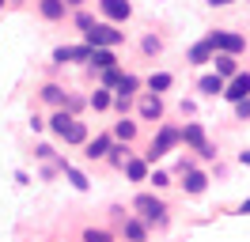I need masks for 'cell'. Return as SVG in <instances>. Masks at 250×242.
<instances>
[{
	"label": "cell",
	"instance_id": "6da1fadb",
	"mask_svg": "<svg viewBox=\"0 0 250 242\" xmlns=\"http://www.w3.org/2000/svg\"><path fill=\"white\" fill-rule=\"evenodd\" d=\"M133 208L141 212V223H163V220H167V204L152 193H141L133 201Z\"/></svg>",
	"mask_w": 250,
	"mask_h": 242
},
{
	"label": "cell",
	"instance_id": "7a4b0ae2",
	"mask_svg": "<svg viewBox=\"0 0 250 242\" xmlns=\"http://www.w3.org/2000/svg\"><path fill=\"white\" fill-rule=\"evenodd\" d=\"M83 34H87V45H118L122 42V30H114V23H91Z\"/></svg>",
	"mask_w": 250,
	"mask_h": 242
},
{
	"label": "cell",
	"instance_id": "3957f363",
	"mask_svg": "<svg viewBox=\"0 0 250 242\" xmlns=\"http://www.w3.org/2000/svg\"><path fill=\"white\" fill-rule=\"evenodd\" d=\"M178 136H182L186 144H193V148H197V155H205V159H216V148L205 140V129H201V125H186Z\"/></svg>",
	"mask_w": 250,
	"mask_h": 242
},
{
	"label": "cell",
	"instance_id": "277c9868",
	"mask_svg": "<svg viewBox=\"0 0 250 242\" xmlns=\"http://www.w3.org/2000/svg\"><path fill=\"white\" fill-rule=\"evenodd\" d=\"M208 42H212V49H220V53H231V57L247 49V42H243L239 34H228V30H212V34H208Z\"/></svg>",
	"mask_w": 250,
	"mask_h": 242
},
{
	"label": "cell",
	"instance_id": "5b68a950",
	"mask_svg": "<svg viewBox=\"0 0 250 242\" xmlns=\"http://www.w3.org/2000/svg\"><path fill=\"white\" fill-rule=\"evenodd\" d=\"M174 140H178V129L163 125V129H159V136L152 140V148H148V159H159V155H167V151L174 148Z\"/></svg>",
	"mask_w": 250,
	"mask_h": 242
},
{
	"label": "cell",
	"instance_id": "8992f818",
	"mask_svg": "<svg viewBox=\"0 0 250 242\" xmlns=\"http://www.w3.org/2000/svg\"><path fill=\"white\" fill-rule=\"evenodd\" d=\"M220 95H224V99H231V102L247 99V95H250V72H235V76H231V83L220 91Z\"/></svg>",
	"mask_w": 250,
	"mask_h": 242
},
{
	"label": "cell",
	"instance_id": "52a82bcc",
	"mask_svg": "<svg viewBox=\"0 0 250 242\" xmlns=\"http://www.w3.org/2000/svg\"><path fill=\"white\" fill-rule=\"evenodd\" d=\"M103 4V15H106L110 23H125L129 15H133V4L129 0H99Z\"/></svg>",
	"mask_w": 250,
	"mask_h": 242
},
{
	"label": "cell",
	"instance_id": "ba28073f",
	"mask_svg": "<svg viewBox=\"0 0 250 242\" xmlns=\"http://www.w3.org/2000/svg\"><path fill=\"white\" fill-rule=\"evenodd\" d=\"M87 60H91L95 68H110V64H118V57H114V49H110V45H91Z\"/></svg>",
	"mask_w": 250,
	"mask_h": 242
},
{
	"label": "cell",
	"instance_id": "9c48e42d",
	"mask_svg": "<svg viewBox=\"0 0 250 242\" xmlns=\"http://www.w3.org/2000/svg\"><path fill=\"white\" fill-rule=\"evenodd\" d=\"M61 140L64 144H83V140H87V129H83V121H68V125H64V133H61Z\"/></svg>",
	"mask_w": 250,
	"mask_h": 242
},
{
	"label": "cell",
	"instance_id": "30bf717a",
	"mask_svg": "<svg viewBox=\"0 0 250 242\" xmlns=\"http://www.w3.org/2000/svg\"><path fill=\"white\" fill-rule=\"evenodd\" d=\"M141 118H148V121H159V118H163V102H159V95L141 99Z\"/></svg>",
	"mask_w": 250,
	"mask_h": 242
},
{
	"label": "cell",
	"instance_id": "8fae6325",
	"mask_svg": "<svg viewBox=\"0 0 250 242\" xmlns=\"http://www.w3.org/2000/svg\"><path fill=\"white\" fill-rule=\"evenodd\" d=\"M212 53H216V49H212V42L205 38V42H197L189 49V64H205V60H212Z\"/></svg>",
	"mask_w": 250,
	"mask_h": 242
},
{
	"label": "cell",
	"instance_id": "7c38bea8",
	"mask_svg": "<svg viewBox=\"0 0 250 242\" xmlns=\"http://www.w3.org/2000/svg\"><path fill=\"white\" fill-rule=\"evenodd\" d=\"M64 0H38V12L46 15V19H64Z\"/></svg>",
	"mask_w": 250,
	"mask_h": 242
},
{
	"label": "cell",
	"instance_id": "4fadbf2b",
	"mask_svg": "<svg viewBox=\"0 0 250 242\" xmlns=\"http://www.w3.org/2000/svg\"><path fill=\"white\" fill-rule=\"evenodd\" d=\"M182 185H186V193H205L208 178H205L201 170H193V166H189V170H186V182H182Z\"/></svg>",
	"mask_w": 250,
	"mask_h": 242
},
{
	"label": "cell",
	"instance_id": "5bb4252c",
	"mask_svg": "<svg viewBox=\"0 0 250 242\" xmlns=\"http://www.w3.org/2000/svg\"><path fill=\"white\" fill-rule=\"evenodd\" d=\"M197 91H201V95H220V91H224V76H201V80H197Z\"/></svg>",
	"mask_w": 250,
	"mask_h": 242
},
{
	"label": "cell",
	"instance_id": "9a60e30c",
	"mask_svg": "<svg viewBox=\"0 0 250 242\" xmlns=\"http://www.w3.org/2000/svg\"><path fill=\"white\" fill-rule=\"evenodd\" d=\"M125 239H129V242H144V239H148V231H144L141 220H125Z\"/></svg>",
	"mask_w": 250,
	"mask_h": 242
},
{
	"label": "cell",
	"instance_id": "2e32d148",
	"mask_svg": "<svg viewBox=\"0 0 250 242\" xmlns=\"http://www.w3.org/2000/svg\"><path fill=\"white\" fill-rule=\"evenodd\" d=\"M122 166H125V174H129L133 182H144V178H148V166H144L141 159H125Z\"/></svg>",
	"mask_w": 250,
	"mask_h": 242
},
{
	"label": "cell",
	"instance_id": "e0dca14e",
	"mask_svg": "<svg viewBox=\"0 0 250 242\" xmlns=\"http://www.w3.org/2000/svg\"><path fill=\"white\" fill-rule=\"evenodd\" d=\"M106 148H110V136H95L91 144H87V159H103Z\"/></svg>",
	"mask_w": 250,
	"mask_h": 242
},
{
	"label": "cell",
	"instance_id": "ac0fdd59",
	"mask_svg": "<svg viewBox=\"0 0 250 242\" xmlns=\"http://www.w3.org/2000/svg\"><path fill=\"white\" fill-rule=\"evenodd\" d=\"M171 83H174V80H171L167 72H156V76H148V91H152V95H159V91H167Z\"/></svg>",
	"mask_w": 250,
	"mask_h": 242
},
{
	"label": "cell",
	"instance_id": "d6986e66",
	"mask_svg": "<svg viewBox=\"0 0 250 242\" xmlns=\"http://www.w3.org/2000/svg\"><path fill=\"white\" fill-rule=\"evenodd\" d=\"M216 60V76H235V57L231 53H220V57H212Z\"/></svg>",
	"mask_w": 250,
	"mask_h": 242
},
{
	"label": "cell",
	"instance_id": "ffe728a7",
	"mask_svg": "<svg viewBox=\"0 0 250 242\" xmlns=\"http://www.w3.org/2000/svg\"><path fill=\"white\" fill-rule=\"evenodd\" d=\"M114 136H118V140H125V144H129V140H133V136H137V125H133V121H118V125H114Z\"/></svg>",
	"mask_w": 250,
	"mask_h": 242
},
{
	"label": "cell",
	"instance_id": "44dd1931",
	"mask_svg": "<svg viewBox=\"0 0 250 242\" xmlns=\"http://www.w3.org/2000/svg\"><path fill=\"white\" fill-rule=\"evenodd\" d=\"M42 99H46V102H53V106H61V102H64V91L57 87V83H46V87H42Z\"/></svg>",
	"mask_w": 250,
	"mask_h": 242
},
{
	"label": "cell",
	"instance_id": "7402d4cb",
	"mask_svg": "<svg viewBox=\"0 0 250 242\" xmlns=\"http://www.w3.org/2000/svg\"><path fill=\"white\" fill-rule=\"evenodd\" d=\"M64 166V174H68V182H72V185H76L80 193H83V189H87V178H83V174H80L76 166H68V163H61Z\"/></svg>",
	"mask_w": 250,
	"mask_h": 242
},
{
	"label": "cell",
	"instance_id": "603a6c76",
	"mask_svg": "<svg viewBox=\"0 0 250 242\" xmlns=\"http://www.w3.org/2000/svg\"><path fill=\"white\" fill-rule=\"evenodd\" d=\"M106 106H110V91L99 87V91L91 95V110H106Z\"/></svg>",
	"mask_w": 250,
	"mask_h": 242
},
{
	"label": "cell",
	"instance_id": "cb8c5ba5",
	"mask_svg": "<svg viewBox=\"0 0 250 242\" xmlns=\"http://www.w3.org/2000/svg\"><path fill=\"white\" fill-rule=\"evenodd\" d=\"M83 242H114V235H110V231H95V227H87V231H83Z\"/></svg>",
	"mask_w": 250,
	"mask_h": 242
},
{
	"label": "cell",
	"instance_id": "d4e9b609",
	"mask_svg": "<svg viewBox=\"0 0 250 242\" xmlns=\"http://www.w3.org/2000/svg\"><path fill=\"white\" fill-rule=\"evenodd\" d=\"M137 87H141V80H137V76H122V80H118V91H122V95H133Z\"/></svg>",
	"mask_w": 250,
	"mask_h": 242
},
{
	"label": "cell",
	"instance_id": "484cf974",
	"mask_svg": "<svg viewBox=\"0 0 250 242\" xmlns=\"http://www.w3.org/2000/svg\"><path fill=\"white\" fill-rule=\"evenodd\" d=\"M118 80H122V72H118V64H110V68H103V83H106V87H118Z\"/></svg>",
	"mask_w": 250,
	"mask_h": 242
},
{
	"label": "cell",
	"instance_id": "4316f807",
	"mask_svg": "<svg viewBox=\"0 0 250 242\" xmlns=\"http://www.w3.org/2000/svg\"><path fill=\"white\" fill-rule=\"evenodd\" d=\"M49 121H53V133L61 136V133H64V125L72 121V114H64V110H61V114H53V118H49Z\"/></svg>",
	"mask_w": 250,
	"mask_h": 242
},
{
	"label": "cell",
	"instance_id": "83f0119b",
	"mask_svg": "<svg viewBox=\"0 0 250 242\" xmlns=\"http://www.w3.org/2000/svg\"><path fill=\"white\" fill-rule=\"evenodd\" d=\"M72 60V45H61V49H53V64H68Z\"/></svg>",
	"mask_w": 250,
	"mask_h": 242
},
{
	"label": "cell",
	"instance_id": "f1b7e54d",
	"mask_svg": "<svg viewBox=\"0 0 250 242\" xmlns=\"http://www.w3.org/2000/svg\"><path fill=\"white\" fill-rule=\"evenodd\" d=\"M152 185H156V189H163V185H171V174H163V170H156V174H152Z\"/></svg>",
	"mask_w": 250,
	"mask_h": 242
},
{
	"label": "cell",
	"instance_id": "f546056e",
	"mask_svg": "<svg viewBox=\"0 0 250 242\" xmlns=\"http://www.w3.org/2000/svg\"><path fill=\"white\" fill-rule=\"evenodd\" d=\"M159 49H163V42H159V38H152V34H148V38H144V53H159Z\"/></svg>",
	"mask_w": 250,
	"mask_h": 242
},
{
	"label": "cell",
	"instance_id": "4dcf8cb0",
	"mask_svg": "<svg viewBox=\"0 0 250 242\" xmlns=\"http://www.w3.org/2000/svg\"><path fill=\"white\" fill-rule=\"evenodd\" d=\"M235 114H239V118H250V95H247V99H239V102H235Z\"/></svg>",
	"mask_w": 250,
	"mask_h": 242
},
{
	"label": "cell",
	"instance_id": "1f68e13d",
	"mask_svg": "<svg viewBox=\"0 0 250 242\" xmlns=\"http://www.w3.org/2000/svg\"><path fill=\"white\" fill-rule=\"evenodd\" d=\"M110 102H114V106L125 114V110H129V95H122V91H118V99H110Z\"/></svg>",
	"mask_w": 250,
	"mask_h": 242
},
{
	"label": "cell",
	"instance_id": "d6a6232c",
	"mask_svg": "<svg viewBox=\"0 0 250 242\" xmlns=\"http://www.w3.org/2000/svg\"><path fill=\"white\" fill-rule=\"evenodd\" d=\"M239 163H243V166H250V151H243V155H239Z\"/></svg>",
	"mask_w": 250,
	"mask_h": 242
},
{
	"label": "cell",
	"instance_id": "836d02e7",
	"mask_svg": "<svg viewBox=\"0 0 250 242\" xmlns=\"http://www.w3.org/2000/svg\"><path fill=\"white\" fill-rule=\"evenodd\" d=\"M239 212H243V216H250V197L243 201V208H239Z\"/></svg>",
	"mask_w": 250,
	"mask_h": 242
},
{
	"label": "cell",
	"instance_id": "e575fe53",
	"mask_svg": "<svg viewBox=\"0 0 250 242\" xmlns=\"http://www.w3.org/2000/svg\"><path fill=\"white\" fill-rule=\"evenodd\" d=\"M208 4H216V8H224V4H231V0H208Z\"/></svg>",
	"mask_w": 250,
	"mask_h": 242
},
{
	"label": "cell",
	"instance_id": "d590c367",
	"mask_svg": "<svg viewBox=\"0 0 250 242\" xmlns=\"http://www.w3.org/2000/svg\"><path fill=\"white\" fill-rule=\"evenodd\" d=\"M64 4H83V0H64Z\"/></svg>",
	"mask_w": 250,
	"mask_h": 242
},
{
	"label": "cell",
	"instance_id": "8d00e7d4",
	"mask_svg": "<svg viewBox=\"0 0 250 242\" xmlns=\"http://www.w3.org/2000/svg\"><path fill=\"white\" fill-rule=\"evenodd\" d=\"M0 8H4V0H0Z\"/></svg>",
	"mask_w": 250,
	"mask_h": 242
}]
</instances>
